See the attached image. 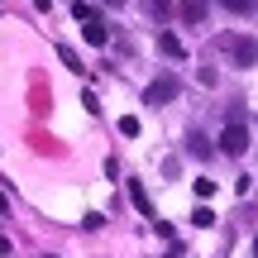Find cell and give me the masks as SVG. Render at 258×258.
Returning <instances> with one entry per match:
<instances>
[{
	"label": "cell",
	"mask_w": 258,
	"mask_h": 258,
	"mask_svg": "<svg viewBox=\"0 0 258 258\" xmlns=\"http://www.w3.org/2000/svg\"><path fill=\"white\" fill-rule=\"evenodd\" d=\"M120 134H129V139L139 134V120H134V115H124V120H120Z\"/></svg>",
	"instance_id": "cell-14"
},
{
	"label": "cell",
	"mask_w": 258,
	"mask_h": 258,
	"mask_svg": "<svg viewBox=\"0 0 258 258\" xmlns=\"http://www.w3.org/2000/svg\"><path fill=\"white\" fill-rule=\"evenodd\" d=\"M82 38H86L91 48H105V43H110V29H105V24H86V29H82Z\"/></svg>",
	"instance_id": "cell-4"
},
{
	"label": "cell",
	"mask_w": 258,
	"mask_h": 258,
	"mask_svg": "<svg viewBox=\"0 0 258 258\" xmlns=\"http://www.w3.org/2000/svg\"><path fill=\"white\" fill-rule=\"evenodd\" d=\"M72 15H77V24H101V15H96V5H82V0L72 5Z\"/></svg>",
	"instance_id": "cell-7"
},
{
	"label": "cell",
	"mask_w": 258,
	"mask_h": 258,
	"mask_svg": "<svg viewBox=\"0 0 258 258\" xmlns=\"http://www.w3.org/2000/svg\"><path fill=\"white\" fill-rule=\"evenodd\" d=\"M148 15H153V19H167V15H172V0H148Z\"/></svg>",
	"instance_id": "cell-11"
},
{
	"label": "cell",
	"mask_w": 258,
	"mask_h": 258,
	"mask_svg": "<svg viewBox=\"0 0 258 258\" xmlns=\"http://www.w3.org/2000/svg\"><path fill=\"white\" fill-rule=\"evenodd\" d=\"M129 196H134V206L144 215H153V206H148V191H144V182H129Z\"/></svg>",
	"instance_id": "cell-8"
},
{
	"label": "cell",
	"mask_w": 258,
	"mask_h": 258,
	"mask_svg": "<svg viewBox=\"0 0 258 258\" xmlns=\"http://www.w3.org/2000/svg\"><path fill=\"white\" fill-rule=\"evenodd\" d=\"M5 211H10V201H5V191H0V215H5Z\"/></svg>",
	"instance_id": "cell-15"
},
{
	"label": "cell",
	"mask_w": 258,
	"mask_h": 258,
	"mask_svg": "<svg viewBox=\"0 0 258 258\" xmlns=\"http://www.w3.org/2000/svg\"><path fill=\"white\" fill-rule=\"evenodd\" d=\"M177 96H182V82H177V77H158V82L144 91V101L148 105H167V101H177Z\"/></svg>",
	"instance_id": "cell-2"
},
{
	"label": "cell",
	"mask_w": 258,
	"mask_h": 258,
	"mask_svg": "<svg viewBox=\"0 0 258 258\" xmlns=\"http://www.w3.org/2000/svg\"><path fill=\"white\" fill-rule=\"evenodd\" d=\"M230 53H234V57H239V67H253V38H249V34H244V38H239V43H230Z\"/></svg>",
	"instance_id": "cell-5"
},
{
	"label": "cell",
	"mask_w": 258,
	"mask_h": 258,
	"mask_svg": "<svg viewBox=\"0 0 258 258\" xmlns=\"http://www.w3.org/2000/svg\"><path fill=\"white\" fill-rule=\"evenodd\" d=\"M215 5L234 10V15H253V0H215Z\"/></svg>",
	"instance_id": "cell-9"
},
{
	"label": "cell",
	"mask_w": 258,
	"mask_h": 258,
	"mask_svg": "<svg viewBox=\"0 0 258 258\" xmlns=\"http://www.w3.org/2000/svg\"><path fill=\"white\" fill-rule=\"evenodd\" d=\"M177 15H182V24H206V15H211V0H182V5H172Z\"/></svg>",
	"instance_id": "cell-3"
},
{
	"label": "cell",
	"mask_w": 258,
	"mask_h": 258,
	"mask_svg": "<svg viewBox=\"0 0 258 258\" xmlns=\"http://www.w3.org/2000/svg\"><path fill=\"white\" fill-rule=\"evenodd\" d=\"M105 5H124V0H105Z\"/></svg>",
	"instance_id": "cell-16"
},
{
	"label": "cell",
	"mask_w": 258,
	"mask_h": 258,
	"mask_svg": "<svg viewBox=\"0 0 258 258\" xmlns=\"http://www.w3.org/2000/svg\"><path fill=\"white\" fill-rule=\"evenodd\" d=\"M186 148H191L196 158H206V153H211V139H201V134H191V144H186Z\"/></svg>",
	"instance_id": "cell-13"
},
{
	"label": "cell",
	"mask_w": 258,
	"mask_h": 258,
	"mask_svg": "<svg viewBox=\"0 0 258 258\" xmlns=\"http://www.w3.org/2000/svg\"><path fill=\"white\" fill-rule=\"evenodd\" d=\"M57 57H62L72 72H82V57H77V48H67V43H62V48H57Z\"/></svg>",
	"instance_id": "cell-12"
},
{
	"label": "cell",
	"mask_w": 258,
	"mask_h": 258,
	"mask_svg": "<svg viewBox=\"0 0 258 258\" xmlns=\"http://www.w3.org/2000/svg\"><path fill=\"white\" fill-rule=\"evenodd\" d=\"M158 48H163L167 57H186V48H182V38H177V34H158Z\"/></svg>",
	"instance_id": "cell-6"
},
{
	"label": "cell",
	"mask_w": 258,
	"mask_h": 258,
	"mask_svg": "<svg viewBox=\"0 0 258 258\" xmlns=\"http://www.w3.org/2000/svg\"><path fill=\"white\" fill-rule=\"evenodd\" d=\"M167 258H182V253H177V249H172V253H167Z\"/></svg>",
	"instance_id": "cell-17"
},
{
	"label": "cell",
	"mask_w": 258,
	"mask_h": 258,
	"mask_svg": "<svg viewBox=\"0 0 258 258\" xmlns=\"http://www.w3.org/2000/svg\"><path fill=\"white\" fill-rule=\"evenodd\" d=\"M220 153H230V158L249 153V124H244V120H230V124H225V134H220Z\"/></svg>",
	"instance_id": "cell-1"
},
{
	"label": "cell",
	"mask_w": 258,
	"mask_h": 258,
	"mask_svg": "<svg viewBox=\"0 0 258 258\" xmlns=\"http://www.w3.org/2000/svg\"><path fill=\"white\" fill-rule=\"evenodd\" d=\"M211 225H215V211L211 206H196V230H211Z\"/></svg>",
	"instance_id": "cell-10"
}]
</instances>
